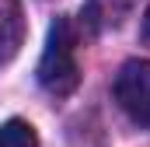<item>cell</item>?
<instances>
[{
	"mask_svg": "<svg viewBox=\"0 0 150 147\" xmlns=\"http://www.w3.org/2000/svg\"><path fill=\"white\" fill-rule=\"evenodd\" d=\"M143 42L150 46V7H147V14H143Z\"/></svg>",
	"mask_w": 150,
	"mask_h": 147,
	"instance_id": "cell-6",
	"label": "cell"
},
{
	"mask_svg": "<svg viewBox=\"0 0 150 147\" xmlns=\"http://www.w3.org/2000/svg\"><path fill=\"white\" fill-rule=\"evenodd\" d=\"M115 102L122 112L150 130V60H129L115 77Z\"/></svg>",
	"mask_w": 150,
	"mask_h": 147,
	"instance_id": "cell-2",
	"label": "cell"
},
{
	"mask_svg": "<svg viewBox=\"0 0 150 147\" xmlns=\"http://www.w3.org/2000/svg\"><path fill=\"white\" fill-rule=\"evenodd\" d=\"M25 42V14L18 0H0V63L14 60Z\"/></svg>",
	"mask_w": 150,
	"mask_h": 147,
	"instance_id": "cell-3",
	"label": "cell"
},
{
	"mask_svg": "<svg viewBox=\"0 0 150 147\" xmlns=\"http://www.w3.org/2000/svg\"><path fill=\"white\" fill-rule=\"evenodd\" d=\"M80 81V67H77V35H74V25L67 18H56L52 28H49V39H45V53L38 60V84L63 98L70 95Z\"/></svg>",
	"mask_w": 150,
	"mask_h": 147,
	"instance_id": "cell-1",
	"label": "cell"
},
{
	"mask_svg": "<svg viewBox=\"0 0 150 147\" xmlns=\"http://www.w3.org/2000/svg\"><path fill=\"white\" fill-rule=\"evenodd\" d=\"M0 147H38L35 126L25 119H7L0 126Z\"/></svg>",
	"mask_w": 150,
	"mask_h": 147,
	"instance_id": "cell-5",
	"label": "cell"
},
{
	"mask_svg": "<svg viewBox=\"0 0 150 147\" xmlns=\"http://www.w3.org/2000/svg\"><path fill=\"white\" fill-rule=\"evenodd\" d=\"M133 7H136V0H87L80 18L91 32H105V28H119L133 14Z\"/></svg>",
	"mask_w": 150,
	"mask_h": 147,
	"instance_id": "cell-4",
	"label": "cell"
}]
</instances>
